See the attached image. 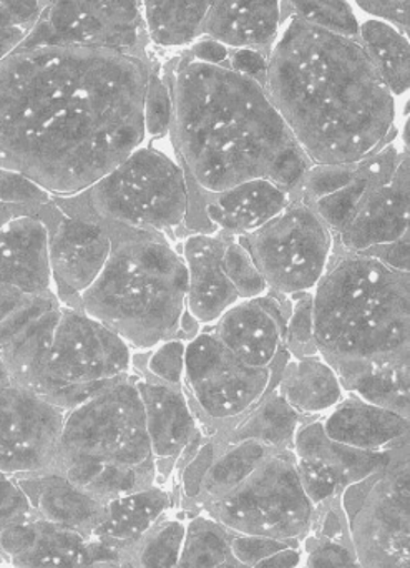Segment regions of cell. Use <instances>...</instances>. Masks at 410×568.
<instances>
[{"mask_svg": "<svg viewBox=\"0 0 410 568\" xmlns=\"http://www.w3.org/2000/svg\"><path fill=\"white\" fill-rule=\"evenodd\" d=\"M295 540L273 539V537L263 536H238L229 539V556L238 562L239 566L252 568L262 560L268 559L273 554L279 550L296 547Z\"/></svg>", "mask_w": 410, "mask_h": 568, "instance_id": "cell-43", "label": "cell"}, {"mask_svg": "<svg viewBox=\"0 0 410 568\" xmlns=\"http://www.w3.org/2000/svg\"><path fill=\"white\" fill-rule=\"evenodd\" d=\"M263 83L312 165L361 162L401 133L396 97L361 39L289 20Z\"/></svg>", "mask_w": 410, "mask_h": 568, "instance_id": "cell-2", "label": "cell"}, {"mask_svg": "<svg viewBox=\"0 0 410 568\" xmlns=\"http://www.w3.org/2000/svg\"><path fill=\"white\" fill-rule=\"evenodd\" d=\"M289 20L359 39V23L348 0H281V26Z\"/></svg>", "mask_w": 410, "mask_h": 568, "instance_id": "cell-34", "label": "cell"}, {"mask_svg": "<svg viewBox=\"0 0 410 568\" xmlns=\"http://www.w3.org/2000/svg\"><path fill=\"white\" fill-rule=\"evenodd\" d=\"M143 119H145L146 140H160L168 135L173 119L172 92H170L168 80L155 63L150 70L148 83H146Z\"/></svg>", "mask_w": 410, "mask_h": 568, "instance_id": "cell-42", "label": "cell"}, {"mask_svg": "<svg viewBox=\"0 0 410 568\" xmlns=\"http://www.w3.org/2000/svg\"><path fill=\"white\" fill-rule=\"evenodd\" d=\"M229 539L216 520H192L185 529L176 568H218L229 560Z\"/></svg>", "mask_w": 410, "mask_h": 568, "instance_id": "cell-35", "label": "cell"}, {"mask_svg": "<svg viewBox=\"0 0 410 568\" xmlns=\"http://www.w3.org/2000/svg\"><path fill=\"white\" fill-rule=\"evenodd\" d=\"M273 453L275 450L253 440L216 446L215 457L203 476L199 490L215 500L226 496L245 483Z\"/></svg>", "mask_w": 410, "mask_h": 568, "instance_id": "cell-33", "label": "cell"}, {"mask_svg": "<svg viewBox=\"0 0 410 568\" xmlns=\"http://www.w3.org/2000/svg\"><path fill=\"white\" fill-rule=\"evenodd\" d=\"M135 353L110 327L62 306L49 356L32 390L70 410L135 373Z\"/></svg>", "mask_w": 410, "mask_h": 568, "instance_id": "cell-7", "label": "cell"}, {"mask_svg": "<svg viewBox=\"0 0 410 568\" xmlns=\"http://www.w3.org/2000/svg\"><path fill=\"white\" fill-rule=\"evenodd\" d=\"M168 506V494L155 487L116 497L106 503L105 517L90 537L112 544L123 552L155 527Z\"/></svg>", "mask_w": 410, "mask_h": 568, "instance_id": "cell-28", "label": "cell"}, {"mask_svg": "<svg viewBox=\"0 0 410 568\" xmlns=\"http://www.w3.org/2000/svg\"><path fill=\"white\" fill-rule=\"evenodd\" d=\"M17 215L0 226V283L25 294H50L53 291L50 272L47 220L52 215Z\"/></svg>", "mask_w": 410, "mask_h": 568, "instance_id": "cell-21", "label": "cell"}, {"mask_svg": "<svg viewBox=\"0 0 410 568\" xmlns=\"http://www.w3.org/2000/svg\"><path fill=\"white\" fill-rule=\"evenodd\" d=\"M17 215H30V213L22 212V210L12 209V206L0 205V226Z\"/></svg>", "mask_w": 410, "mask_h": 568, "instance_id": "cell-51", "label": "cell"}, {"mask_svg": "<svg viewBox=\"0 0 410 568\" xmlns=\"http://www.w3.org/2000/svg\"><path fill=\"white\" fill-rule=\"evenodd\" d=\"M185 529L178 520H166L150 530L140 547V568H176Z\"/></svg>", "mask_w": 410, "mask_h": 568, "instance_id": "cell-39", "label": "cell"}, {"mask_svg": "<svg viewBox=\"0 0 410 568\" xmlns=\"http://www.w3.org/2000/svg\"><path fill=\"white\" fill-rule=\"evenodd\" d=\"M409 235V155L388 179L379 180L356 203L338 232L335 252L365 253Z\"/></svg>", "mask_w": 410, "mask_h": 568, "instance_id": "cell-17", "label": "cell"}, {"mask_svg": "<svg viewBox=\"0 0 410 568\" xmlns=\"http://www.w3.org/2000/svg\"><path fill=\"white\" fill-rule=\"evenodd\" d=\"M62 303L55 293L29 294L0 323V361L12 383L32 389L49 356Z\"/></svg>", "mask_w": 410, "mask_h": 568, "instance_id": "cell-18", "label": "cell"}, {"mask_svg": "<svg viewBox=\"0 0 410 568\" xmlns=\"http://www.w3.org/2000/svg\"><path fill=\"white\" fill-rule=\"evenodd\" d=\"M276 390L303 419L326 416L346 396L335 367L319 353L305 357L289 356L279 373Z\"/></svg>", "mask_w": 410, "mask_h": 568, "instance_id": "cell-27", "label": "cell"}, {"mask_svg": "<svg viewBox=\"0 0 410 568\" xmlns=\"http://www.w3.org/2000/svg\"><path fill=\"white\" fill-rule=\"evenodd\" d=\"M63 460H92L155 476L135 373L66 410L57 464Z\"/></svg>", "mask_w": 410, "mask_h": 568, "instance_id": "cell-8", "label": "cell"}, {"mask_svg": "<svg viewBox=\"0 0 410 568\" xmlns=\"http://www.w3.org/2000/svg\"><path fill=\"white\" fill-rule=\"evenodd\" d=\"M222 265L229 283L235 287L239 301L255 300V297L269 293L268 284L242 240L235 239V236H225Z\"/></svg>", "mask_w": 410, "mask_h": 568, "instance_id": "cell-36", "label": "cell"}, {"mask_svg": "<svg viewBox=\"0 0 410 568\" xmlns=\"http://www.w3.org/2000/svg\"><path fill=\"white\" fill-rule=\"evenodd\" d=\"M0 205L47 216L52 210L53 196L22 173L0 169Z\"/></svg>", "mask_w": 410, "mask_h": 568, "instance_id": "cell-40", "label": "cell"}, {"mask_svg": "<svg viewBox=\"0 0 410 568\" xmlns=\"http://www.w3.org/2000/svg\"><path fill=\"white\" fill-rule=\"evenodd\" d=\"M165 77L173 102L168 135L188 183L218 193L262 179L298 192L312 163L262 80L229 60L203 62L188 50Z\"/></svg>", "mask_w": 410, "mask_h": 568, "instance_id": "cell-3", "label": "cell"}, {"mask_svg": "<svg viewBox=\"0 0 410 568\" xmlns=\"http://www.w3.org/2000/svg\"><path fill=\"white\" fill-rule=\"evenodd\" d=\"M176 246L186 268V311L206 329L239 301L222 265L225 235L188 233Z\"/></svg>", "mask_w": 410, "mask_h": 568, "instance_id": "cell-20", "label": "cell"}, {"mask_svg": "<svg viewBox=\"0 0 410 568\" xmlns=\"http://www.w3.org/2000/svg\"><path fill=\"white\" fill-rule=\"evenodd\" d=\"M283 366H246L206 327L186 341L183 389L199 424L208 427L212 436H222L275 389Z\"/></svg>", "mask_w": 410, "mask_h": 568, "instance_id": "cell-9", "label": "cell"}, {"mask_svg": "<svg viewBox=\"0 0 410 568\" xmlns=\"http://www.w3.org/2000/svg\"><path fill=\"white\" fill-rule=\"evenodd\" d=\"M269 291L295 296L315 290L328 272L335 242L326 223L301 200L256 232L238 236Z\"/></svg>", "mask_w": 410, "mask_h": 568, "instance_id": "cell-10", "label": "cell"}, {"mask_svg": "<svg viewBox=\"0 0 410 568\" xmlns=\"http://www.w3.org/2000/svg\"><path fill=\"white\" fill-rule=\"evenodd\" d=\"M12 383L10 379L9 373H7L6 367H3L2 361H0V384Z\"/></svg>", "mask_w": 410, "mask_h": 568, "instance_id": "cell-52", "label": "cell"}, {"mask_svg": "<svg viewBox=\"0 0 410 568\" xmlns=\"http://www.w3.org/2000/svg\"><path fill=\"white\" fill-rule=\"evenodd\" d=\"M406 453L408 446L382 453L342 446L326 436L321 417L303 419L293 443L296 473L312 506L331 499L348 487L372 479Z\"/></svg>", "mask_w": 410, "mask_h": 568, "instance_id": "cell-14", "label": "cell"}, {"mask_svg": "<svg viewBox=\"0 0 410 568\" xmlns=\"http://www.w3.org/2000/svg\"><path fill=\"white\" fill-rule=\"evenodd\" d=\"M213 516L245 536L295 540L311 524L312 504L296 473L293 450L273 453L236 489L215 500Z\"/></svg>", "mask_w": 410, "mask_h": 568, "instance_id": "cell-11", "label": "cell"}, {"mask_svg": "<svg viewBox=\"0 0 410 568\" xmlns=\"http://www.w3.org/2000/svg\"><path fill=\"white\" fill-rule=\"evenodd\" d=\"M338 376L346 394L409 419V361L356 367Z\"/></svg>", "mask_w": 410, "mask_h": 568, "instance_id": "cell-31", "label": "cell"}, {"mask_svg": "<svg viewBox=\"0 0 410 568\" xmlns=\"http://www.w3.org/2000/svg\"><path fill=\"white\" fill-rule=\"evenodd\" d=\"M0 554L13 568H85L90 537L33 517L0 529Z\"/></svg>", "mask_w": 410, "mask_h": 568, "instance_id": "cell-22", "label": "cell"}, {"mask_svg": "<svg viewBox=\"0 0 410 568\" xmlns=\"http://www.w3.org/2000/svg\"><path fill=\"white\" fill-rule=\"evenodd\" d=\"M293 195L269 180H249L218 193H203V213L212 232L246 236L265 226L291 203Z\"/></svg>", "mask_w": 410, "mask_h": 568, "instance_id": "cell-23", "label": "cell"}, {"mask_svg": "<svg viewBox=\"0 0 410 568\" xmlns=\"http://www.w3.org/2000/svg\"><path fill=\"white\" fill-rule=\"evenodd\" d=\"M326 436L352 449L382 453L408 446L409 419L352 394L321 417Z\"/></svg>", "mask_w": 410, "mask_h": 568, "instance_id": "cell-25", "label": "cell"}, {"mask_svg": "<svg viewBox=\"0 0 410 568\" xmlns=\"http://www.w3.org/2000/svg\"><path fill=\"white\" fill-rule=\"evenodd\" d=\"M47 0H0V59L22 45Z\"/></svg>", "mask_w": 410, "mask_h": 568, "instance_id": "cell-38", "label": "cell"}, {"mask_svg": "<svg viewBox=\"0 0 410 568\" xmlns=\"http://www.w3.org/2000/svg\"><path fill=\"white\" fill-rule=\"evenodd\" d=\"M299 564H301V552L296 546L279 550V552L273 554L268 559L262 560L252 568H298Z\"/></svg>", "mask_w": 410, "mask_h": 568, "instance_id": "cell-48", "label": "cell"}, {"mask_svg": "<svg viewBox=\"0 0 410 568\" xmlns=\"http://www.w3.org/2000/svg\"><path fill=\"white\" fill-rule=\"evenodd\" d=\"M281 30V0H215L202 39L268 59Z\"/></svg>", "mask_w": 410, "mask_h": 568, "instance_id": "cell-24", "label": "cell"}, {"mask_svg": "<svg viewBox=\"0 0 410 568\" xmlns=\"http://www.w3.org/2000/svg\"><path fill=\"white\" fill-rule=\"evenodd\" d=\"M215 0H142L148 42L160 49H186L202 39Z\"/></svg>", "mask_w": 410, "mask_h": 568, "instance_id": "cell-30", "label": "cell"}, {"mask_svg": "<svg viewBox=\"0 0 410 568\" xmlns=\"http://www.w3.org/2000/svg\"><path fill=\"white\" fill-rule=\"evenodd\" d=\"M361 255L379 260L396 272L409 273V235L402 236L398 242L376 246V248L361 253Z\"/></svg>", "mask_w": 410, "mask_h": 568, "instance_id": "cell-47", "label": "cell"}, {"mask_svg": "<svg viewBox=\"0 0 410 568\" xmlns=\"http://www.w3.org/2000/svg\"><path fill=\"white\" fill-rule=\"evenodd\" d=\"M39 519L90 537L105 517V503L70 483L59 470L13 477Z\"/></svg>", "mask_w": 410, "mask_h": 568, "instance_id": "cell-26", "label": "cell"}, {"mask_svg": "<svg viewBox=\"0 0 410 568\" xmlns=\"http://www.w3.org/2000/svg\"><path fill=\"white\" fill-rule=\"evenodd\" d=\"M152 67L95 47H17L0 59V169L53 199L95 185L146 143Z\"/></svg>", "mask_w": 410, "mask_h": 568, "instance_id": "cell-1", "label": "cell"}, {"mask_svg": "<svg viewBox=\"0 0 410 568\" xmlns=\"http://www.w3.org/2000/svg\"><path fill=\"white\" fill-rule=\"evenodd\" d=\"M29 294L0 283V323L22 303Z\"/></svg>", "mask_w": 410, "mask_h": 568, "instance_id": "cell-49", "label": "cell"}, {"mask_svg": "<svg viewBox=\"0 0 410 568\" xmlns=\"http://www.w3.org/2000/svg\"><path fill=\"white\" fill-rule=\"evenodd\" d=\"M218 568H239L238 566H233V564H223V566H219Z\"/></svg>", "mask_w": 410, "mask_h": 568, "instance_id": "cell-53", "label": "cell"}, {"mask_svg": "<svg viewBox=\"0 0 410 568\" xmlns=\"http://www.w3.org/2000/svg\"><path fill=\"white\" fill-rule=\"evenodd\" d=\"M142 357L143 364L133 363L136 373L145 374L158 383L168 386H183V374H185L186 339L173 337L156 344L153 349L146 353H136Z\"/></svg>", "mask_w": 410, "mask_h": 568, "instance_id": "cell-37", "label": "cell"}, {"mask_svg": "<svg viewBox=\"0 0 410 568\" xmlns=\"http://www.w3.org/2000/svg\"><path fill=\"white\" fill-rule=\"evenodd\" d=\"M37 517L13 477L0 473V529Z\"/></svg>", "mask_w": 410, "mask_h": 568, "instance_id": "cell-44", "label": "cell"}, {"mask_svg": "<svg viewBox=\"0 0 410 568\" xmlns=\"http://www.w3.org/2000/svg\"><path fill=\"white\" fill-rule=\"evenodd\" d=\"M409 273L361 253H332L312 290L315 343L336 373L409 361Z\"/></svg>", "mask_w": 410, "mask_h": 568, "instance_id": "cell-4", "label": "cell"}, {"mask_svg": "<svg viewBox=\"0 0 410 568\" xmlns=\"http://www.w3.org/2000/svg\"><path fill=\"white\" fill-rule=\"evenodd\" d=\"M53 202L112 229L156 233L178 245L188 216V182L176 156L145 143L85 192Z\"/></svg>", "mask_w": 410, "mask_h": 568, "instance_id": "cell-6", "label": "cell"}, {"mask_svg": "<svg viewBox=\"0 0 410 568\" xmlns=\"http://www.w3.org/2000/svg\"><path fill=\"white\" fill-rule=\"evenodd\" d=\"M288 313L289 296L269 291L255 300L238 301L208 329L246 366L275 369L289 357Z\"/></svg>", "mask_w": 410, "mask_h": 568, "instance_id": "cell-16", "label": "cell"}, {"mask_svg": "<svg viewBox=\"0 0 410 568\" xmlns=\"http://www.w3.org/2000/svg\"><path fill=\"white\" fill-rule=\"evenodd\" d=\"M359 39L392 95H404L409 90L408 36L385 20L371 19L361 23Z\"/></svg>", "mask_w": 410, "mask_h": 568, "instance_id": "cell-32", "label": "cell"}, {"mask_svg": "<svg viewBox=\"0 0 410 568\" xmlns=\"http://www.w3.org/2000/svg\"><path fill=\"white\" fill-rule=\"evenodd\" d=\"M85 568H130L129 564L123 559L112 560H96V562L89 564Z\"/></svg>", "mask_w": 410, "mask_h": 568, "instance_id": "cell-50", "label": "cell"}, {"mask_svg": "<svg viewBox=\"0 0 410 568\" xmlns=\"http://www.w3.org/2000/svg\"><path fill=\"white\" fill-rule=\"evenodd\" d=\"M135 384L155 464L175 463L202 446V424L183 386H168L136 371Z\"/></svg>", "mask_w": 410, "mask_h": 568, "instance_id": "cell-19", "label": "cell"}, {"mask_svg": "<svg viewBox=\"0 0 410 568\" xmlns=\"http://www.w3.org/2000/svg\"><path fill=\"white\" fill-rule=\"evenodd\" d=\"M65 410L29 387L0 384V473L30 476L55 469Z\"/></svg>", "mask_w": 410, "mask_h": 568, "instance_id": "cell-13", "label": "cell"}, {"mask_svg": "<svg viewBox=\"0 0 410 568\" xmlns=\"http://www.w3.org/2000/svg\"><path fill=\"white\" fill-rule=\"evenodd\" d=\"M109 230L112 253L80 296L79 310L119 334L133 353L182 337L186 268L176 243L156 233Z\"/></svg>", "mask_w": 410, "mask_h": 568, "instance_id": "cell-5", "label": "cell"}, {"mask_svg": "<svg viewBox=\"0 0 410 568\" xmlns=\"http://www.w3.org/2000/svg\"><path fill=\"white\" fill-rule=\"evenodd\" d=\"M308 568H361L355 554L345 544L325 542L316 544L308 557Z\"/></svg>", "mask_w": 410, "mask_h": 568, "instance_id": "cell-45", "label": "cell"}, {"mask_svg": "<svg viewBox=\"0 0 410 568\" xmlns=\"http://www.w3.org/2000/svg\"><path fill=\"white\" fill-rule=\"evenodd\" d=\"M142 0H47L20 47L73 45L150 57Z\"/></svg>", "mask_w": 410, "mask_h": 568, "instance_id": "cell-12", "label": "cell"}, {"mask_svg": "<svg viewBox=\"0 0 410 568\" xmlns=\"http://www.w3.org/2000/svg\"><path fill=\"white\" fill-rule=\"evenodd\" d=\"M49 230L53 291L62 306L79 310L80 296L95 283L109 262L112 233L95 216L65 206H59Z\"/></svg>", "mask_w": 410, "mask_h": 568, "instance_id": "cell-15", "label": "cell"}, {"mask_svg": "<svg viewBox=\"0 0 410 568\" xmlns=\"http://www.w3.org/2000/svg\"><path fill=\"white\" fill-rule=\"evenodd\" d=\"M301 423L303 417L283 399L275 387L232 430L212 437L216 446L253 440L275 453H288L293 450Z\"/></svg>", "mask_w": 410, "mask_h": 568, "instance_id": "cell-29", "label": "cell"}, {"mask_svg": "<svg viewBox=\"0 0 410 568\" xmlns=\"http://www.w3.org/2000/svg\"><path fill=\"white\" fill-rule=\"evenodd\" d=\"M286 351L291 357L318 354L315 343L312 291L289 296V313L288 320H286Z\"/></svg>", "mask_w": 410, "mask_h": 568, "instance_id": "cell-41", "label": "cell"}, {"mask_svg": "<svg viewBox=\"0 0 410 568\" xmlns=\"http://www.w3.org/2000/svg\"><path fill=\"white\" fill-rule=\"evenodd\" d=\"M365 12L375 19L391 23L402 33H409V0H355Z\"/></svg>", "mask_w": 410, "mask_h": 568, "instance_id": "cell-46", "label": "cell"}]
</instances>
